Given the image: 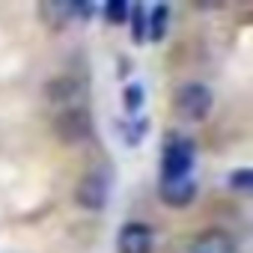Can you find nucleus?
<instances>
[{
    "label": "nucleus",
    "mask_w": 253,
    "mask_h": 253,
    "mask_svg": "<svg viewBox=\"0 0 253 253\" xmlns=\"http://www.w3.org/2000/svg\"><path fill=\"white\" fill-rule=\"evenodd\" d=\"M152 244H155V235L140 220L125 223L116 235V250L119 253H152Z\"/></svg>",
    "instance_id": "39448f33"
},
{
    "label": "nucleus",
    "mask_w": 253,
    "mask_h": 253,
    "mask_svg": "<svg viewBox=\"0 0 253 253\" xmlns=\"http://www.w3.org/2000/svg\"><path fill=\"white\" fill-rule=\"evenodd\" d=\"M140 104H143V89L134 84V86H128V89H125V110H128V113H134Z\"/></svg>",
    "instance_id": "f8f14e48"
},
{
    "label": "nucleus",
    "mask_w": 253,
    "mask_h": 253,
    "mask_svg": "<svg viewBox=\"0 0 253 253\" xmlns=\"http://www.w3.org/2000/svg\"><path fill=\"white\" fill-rule=\"evenodd\" d=\"M45 95H48V101H54V104H72L75 98L84 95V84L75 81V78H57V81H51V84L45 86Z\"/></svg>",
    "instance_id": "6e6552de"
},
{
    "label": "nucleus",
    "mask_w": 253,
    "mask_h": 253,
    "mask_svg": "<svg viewBox=\"0 0 253 253\" xmlns=\"http://www.w3.org/2000/svg\"><path fill=\"white\" fill-rule=\"evenodd\" d=\"M188 253H235V241L223 229H206L203 235L194 238Z\"/></svg>",
    "instance_id": "423d86ee"
},
{
    "label": "nucleus",
    "mask_w": 253,
    "mask_h": 253,
    "mask_svg": "<svg viewBox=\"0 0 253 253\" xmlns=\"http://www.w3.org/2000/svg\"><path fill=\"white\" fill-rule=\"evenodd\" d=\"M194 167V143L185 137H170L161 155V182H179L188 179Z\"/></svg>",
    "instance_id": "f257e3e1"
},
{
    "label": "nucleus",
    "mask_w": 253,
    "mask_h": 253,
    "mask_svg": "<svg viewBox=\"0 0 253 253\" xmlns=\"http://www.w3.org/2000/svg\"><path fill=\"white\" fill-rule=\"evenodd\" d=\"M131 18H134V24H131V36H134L137 42H143V39H146V9H143V6H134Z\"/></svg>",
    "instance_id": "9d476101"
},
{
    "label": "nucleus",
    "mask_w": 253,
    "mask_h": 253,
    "mask_svg": "<svg viewBox=\"0 0 253 253\" xmlns=\"http://www.w3.org/2000/svg\"><path fill=\"white\" fill-rule=\"evenodd\" d=\"M104 15H107V21H113V24H122V21H125V15H128V6H125V3H119V0H113V3H107Z\"/></svg>",
    "instance_id": "ddd939ff"
},
{
    "label": "nucleus",
    "mask_w": 253,
    "mask_h": 253,
    "mask_svg": "<svg viewBox=\"0 0 253 253\" xmlns=\"http://www.w3.org/2000/svg\"><path fill=\"white\" fill-rule=\"evenodd\" d=\"M176 110L191 119V122H203L211 113V89L206 84H185L176 92Z\"/></svg>",
    "instance_id": "f03ea898"
},
{
    "label": "nucleus",
    "mask_w": 253,
    "mask_h": 253,
    "mask_svg": "<svg viewBox=\"0 0 253 253\" xmlns=\"http://www.w3.org/2000/svg\"><path fill=\"white\" fill-rule=\"evenodd\" d=\"M54 128H57L60 140H66V143H81V140H86V137L92 134V119H89V113H86L84 107H66V110L57 116Z\"/></svg>",
    "instance_id": "7ed1b4c3"
},
{
    "label": "nucleus",
    "mask_w": 253,
    "mask_h": 253,
    "mask_svg": "<svg viewBox=\"0 0 253 253\" xmlns=\"http://www.w3.org/2000/svg\"><path fill=\"white\" fill-rule=\"evenodd\" d=\"M167 15H170V9H167L164 3L155 6V9L146 15V36H149L152 42L164 39V33H167Z\"/></svg>",
    "instance_id": "1a4fd4ad"
},
{
    "label": "nucleus",
    "mask_w": 253,
    "mask_h": 253,
    "mask_svg": "<svg viewBox=\"0 0 253 253\" xmlns=\"http://www.w3.org/2000/svg\"><path fill=\"white\" fill-rule=\"evenodd\" d=\"M250 182H253L250 170H235V173L229 176V185H232L238 194H250Z\"/></svg>",
    "instance_id": "9b49d317"
},
{
    "label": "nucleus",
    "mask_w": 253,
    "mask_h": 253,
    "mask_svg": "<svg viewBox=\"0 0 253 253\" xmlns=\"http://www.w3.org/2000/svg\"><path fill=\"white\" fill-rule=\"evenodd\" d=\"M158 194H161V200H164L167 206H173V209H185V206H191V203H194V197H197V185H194L191 179L161 182Z\"/></svg>",
    "instance_id": "0eeeda50"
},
{
    "label": "nucleus",
    "mask_w": 253,
    "mask_h": 253,
    "mask_svg": "<svg viewBox=\"0 0 253 253\" xmlns=\"http://www.w3.org/2000/svg\"><path fill=\"white\" fill-rule=\"evenodd\" d=\"M75 200H78V206H81V209H89V211L104 209V203H107V176H104L101 170L86 173V176L78 182Z\"/></svg>",
    "instance_id": "20e7f679"
}]
</instances>
